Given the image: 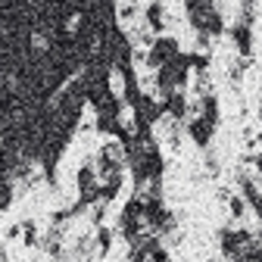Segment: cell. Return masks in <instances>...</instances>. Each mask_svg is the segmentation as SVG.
Segmentation results:
<instances>
[{
	"mask_svg": "<svg viewBox=\"0 0 262 262\" xmlns=\"http://www.w3.org/2000/svg\"><path fill=\"white\" fill-rule=\"evenodd\" d=\"M0 262H7V253H4V250H0Z\"/></svg>",
	"mask_w": 262,
	"mask_h": 262,
	"instance_id": "obj_11",
	"label": "cell"
},
{
	"mask_svg": "<svg viewBox=\"0 0 262 262\" xmlns=\"http://www.w3.org/2000/svg\"><path fill=\"white\" fill-rule=\"evenodd\" d=\"M147 259H150V262H172V256H169V250H166V247H162V244H156V247H153V250L147 253Z\"/></svg>",
	"mask_w": 262,
	"mask_h": 262,
	"instance_id": "obj_8",
	"label": "cell"
},
{
	"mask_svg": "<svg viewBox=\"0 0 262 262\" xmlns=\"http://www.w3.org/2000/svg\"><path fill=\"white\" fill-rule=\"evenodd\" d=\"M241 7H256V0H237Z\"/></svg>",
	"mask_w": 262,
	"mask_h": 262,
	"instance_id": "obj_10",
	"label": "cell"
},
{
	"mask_svg": "<svg viewBox=\"0 0 262 262\" xmlns=\"http://www.w3.org/2000/svg\"><path fill=\"white\" fill-rule=\"evenodd\" d=\"M228 31H231V41H234L237 53H241V56H250V53H253V28H247V25H237V22H234Z\"/></svg>",
	"mask_w": 262,
	"mask_h": 262,
	"instance_id": "obj_4",
	"label": "cell"
},
{
	"mask_svg": "<svg viewBox=\"0 0 262 262\" xmlns=\"http://www.w3.org/2000/svg\"><path fill=\"white\" fill-rule=\"evenodd\" d=\"M178 53H181V47H178V41H175L172 35H156V38H153V44H150V50H147V56H144V62L156 72L162 62L175 59Z\"/></svg>",
	"mask_w": 262,
	"mask_h": 262,
	"instance_id": "obj_1",
	"label": "cell"
},
{
	"mask_svg": "<svg viewBox=\"0 0 262 262\" xmlns=\"http://www.w3.org/2000/svg\"><path fill=\"white\" fill-rule=\"evenodd\" d=\"M184 10H187V16H196V13L215 10V4H212V0H184Z\"/></svg>",
	"mask_w": 262,
	"mask_h": 262,
	"instance_id": "obj_7",
	"label": "cell"
},
{
	"mask_svg": "<svg viewBox=\"0 0 262 262\" xmlns=\"http://www.w3.org/2000/svg\"><path fill=\"white\" fill-rule=\"evenodd\" d=\"M94 244H97V256H106V253H110V247H113V231H110V228H100Z\"/></svg>",
	"mask_w": 262,
	"mask_h": 262,
	"instance_id": "obj_5",
	"label": "cell"
},
{
	"mask_svg": "<svg viewBox=\"0 0 262 262\" xmlns=\"http://www.w3.org/2000/svg\"><path fill=\"white\" fill-rule=\"evenodd\" d=\"M184 131L190 135V141L200 147V150H209L212 135H215V125H209V122L200 119V116H193V119H184Z\"/></svg>",
	"mask_w": 262,
	"mask_h": 262,
	"instance_id": "obj_2",
	"label": "cell"
},
{
	"mask_svg": "<svg viewBox=\"0 0 262 262\" xmlns=\"http://www.w3.org/2000/svg\"><path fill=\"white\" fill-rule=\"evenodd\" d=\"M228 209H231V219L234 222H241L244 215H247V200H244V196H228Z\"/></svg>",
	"mask_w": 262,
	"mask_h": 262,
	"instance_id": "obj_6",
	"label": "cell"
},
{
	"mask_svg": "<svg viewBox=\"0 0 262 262\" xmlns=\"http://www.w3.org/2000/svg\"><path fill=\"white\" fill-rule=\"evenodd\" d=\"M166 7H162V0H153V4L144 10V25L153 31V35H166Z\"/></svg>",
	"mask_w": 262,
	"mask_h": 262,
	"instance_id": "obj_3",
	"label": "cell"
},
{
	"mask_svg": "<svg viewBox=\"0 0 262 262\" xmlns=\"http://www.w3.org/2000/svg\"><path fill=\"white\" fill-rule=\"evenodd\" d=\"M131 262H150V259H147L144 253H131Z\"/></svg>",
	"mask_w": 262,
	"mask_h": 262,
	"instance_id": "obj_9",
	"label": "cell"
},
{
	"mask_svg": "<svg viewBox=\"0 0 262 262\" xmlns=\"http://www.w3.org/2000/svg\"><path fill=\"white\" fill-rule=\"evenodd\" d=\"M259 125H262V106H259Z\"/></svg>",
	"mask_w": 262,
	"mask_h": 262,
	"instance_id": "obj_12",
	"label": "cell"
}]
</instances>
